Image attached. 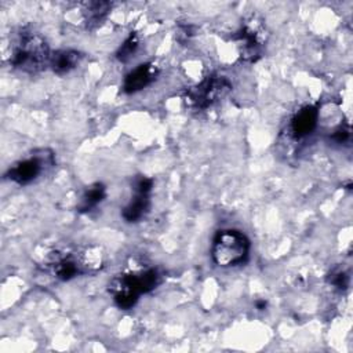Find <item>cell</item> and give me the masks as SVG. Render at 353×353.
<instances>
[{"instance_id": "8992f818", "label": "cell", "mask_w": 353, "mask_h": 353, "mask_svg": "<svg viewBox=\"0 0 353 353\" xmlns=\"http://www.w3.org/2000/svg\"><path fill=\"white\" fill-rule=\"evenodd\" d=\"M153 181L148 176H138L134 182V196L123 208L121 216L125 222H138L145 216L150 204V192H152Z\"/></svg>"}, {"instance_id": "6da1fadb", "label": "cell", "mask_w": 353, "mask_h": 353, "mask_svg": "<svg viewBox=\"0 0 353 353\" xmlns=\"http://www.w3.org/2000/svg\"><path fill=\"white\" fill-rule=\"evenodd\" d=\"M51 51L44 37L30 28H22L15 37L10 63L25 73H37L50 68Z\"/></svg>"}, {"instance_id": "9c48e42d", "label": "cell", "mask_w": 353, "mask_h": 353, "mask_svg": "<svg viewBox=\"0 0 353 353\" xmlns=\"http://www.w3.org/2000/svg\"><path fill=\"white\" fill-rule=\"evenodd\" d=\"M159 74V69L152 62H145L134 68L123 81V91L127 94L138 92L150 85Z\"/></svg>"}, {"instance_id": "9a60e30c", "label": "cell", "mask_w": 353, "mask_h": 353, "mask_svg": "<svg viewBox=\"0 0 353 353\" xmlns=\"http://www.w3.org/2000/svg\"><path fill=\"white\" fill-rule=\"evenodd\" d=\"M330 281H331V284L335 285L336 288L345 290V288H347V285H349V276H347V273L343 272V270H336V272H334V273L331 274Z\"/></svg>"}, {"instance_id": "277c9868", "label": "cell", "mask_w": 353, "mask_h": 353, "mask_svg": "<svg viewBox=\"0 0 353 353\" xmlns=\"http://www.w3.org/2000/svg\"><path fill=\"white\" fill-rule=\"evenodd\" d=\"M54 163V153L50 149H39L28 157L14 163L6 172V178L18 185H29L47 172Z\"/></svg>"}, {"instance_id": "30bf717a", "label": "cell", "mask_w": 353, "mask_h": 353, "mask_svg": "<svg viewBox=\"0 0 353 353\" xmlns=\"http://www.w3.org/2000/svg\"><path fill=\"white\" fill-rule=\"evenodd\" d=\"M87 268H88L87 262L77 259L72 254H63V255H55V259L51 261L50 273L61 281H68L84 273Z\"/></svg>"}, {"instance_id": "3957f363", "label": "cell", "mask_w": 353, "mask_h": 353, "mask_svg": "<svg viewBox=\"0 0 353 353\" xmlns=\"http://www.w3.org/2000/svg\"><path fill=\"white\" fill-rule=\"evenodd\" d=\"M251 243L237 229H221L215 233L211 244V258L216 266L232 268L248 259Z\"/></svg>"}, {"instance_id": "2e32d148", "label": "cell", "mask_w": 353, "mask_h": 353, "mask_svg": "<svg viewBox=\"0 0 353 353\" xmlns=\"http://www.w3.org/2000/svg\"><path fill=\"white\" fill-rule=\"evenodd\" d=\"M349 137H350V130H349V127L346 125V127H339V128H336L334 132H332V135H331V138H332V141H335L336 143H343V142H346L347 139H349Z\"/></svg>"}, {"instance_id": "7c38bea8", "label": "cell", "mask_w": 353, "mask_h": 353, "mask_svg": "<svg viewBox=\"0 0 353 353\" xmlns=\"http://www.w3.org/2000/svg\"><path fill=\"white\" fill-rule=\"evenodd\" d=\"M105 197H106L105 185L101 182H95L84 190L77 208L81 212H88V211L94 210L95 207H98L105 200Z\"/></svg>"}, {"instance_id": "7a4b0ae2", "label": "cell", "mask_w": 353, "mask_h": 353, "mask_svg": "<svg viewBox=\"0 0 353 353\" xmlns=\"http://www.w3.org/2000/svg\"><path fill=\"white\" fill-rule=\"evenodd\" d=\"M160 283V274L156 269H142L138 272L124 273L112 280L109 291L117 307L128 310L135 306L142 294L154 290Z\"/></svg>"}, {"instance_id": "52a82bcc", "label": "cell", "mask_w": 353, "mask_h": 353, "mask_svg": "<svg viewBox=\"0 0 353 353\" xmlns=\"http://www.w3.org/2000/svg\"><path fill=\"white\" fill-rule=\"evenodd\" d=\"M236 39L240 44L241 57L245 61H256V58L261 55L263 46V30L261 23L255 19L245 22L237 32Z\"/></svg>"}, {"instance_id": "8fae6325", "label": "cell", "mask_w": 353, "mask_h": 353, "mask_svg": "<svg viewBox=\"0 0 353 353\" xmlns=\"http://www.w3.org/2000/svg\"><path fill=\"white\" fill-rule=\"evenodd\" d=\"M81 61V54L74 50H59L51 54L50 69L59 76L73 70Z\"/></svg>"}, {"instance_id": "5bb4252c", "label": "cell", "mask_w": 353, "mask_h": 353, "mask_svg": "<svg viewBox=\"0 0 353 353\" xmlns=\"http://www.w3.org/2000/svg\"><path fill=\"white\" fill-rule=\"evenodd\" d=\"M139 46V39L137 36V33H130V36L123 41V44L119 47L117 52H116V58L120 62H127L131 59V57L137 52Z\"/></svg>"}, {"instance_id": "5b68a950", "label": "cell", "mask_w": 353, "mask_h": 353, "mask_svg": "<svg viewBox=\"0 0 353 353\" xmlns=\"http://www.w3.org/2000/svg\"><path fill=\"white\" fill-rule=\"evenodd\" d=\"M230 90V83L226 77L211 74L203 79L196 85L188 88L185 94V102L193 109H207L221 98H223Z\"/></svg>"}, {"instance_id": "ba28073f", "label": "cell", "mask_w": 353, "mask_h": 353, "mask_svg": "<svg viewBox=\"0 0 353 353\" xmlns=\"http://www.w3.org/2000/svg\"><path fill=\"white\" fill-rule=\"evenodd\" d=\"M320 112L317 105H305L294 113L290 120L288 132L295 141H301L313 134L317 128Z\"/></svg>"}, {"instance_id": "e0dca14e", "label": "cell", "mask_w": 353, "mask_h": 353, "mask_svg": "<svg viewBox=\"0 0 353 353\" xmlns=\"http://www.w3.org/2000/svg\"><path fill=\"white\" fill-rule=\"evenodd\" d=\"M266 305H268V303H266V301H263V299H262V301H256V302H255V306H256V309H258V310H263V309L266 307Z\"/></svg>"}, {"instance_id": "4fadbf2b", "label": "cell", "mask_w": 353, "mask_h": 353, "mask_svg": "<svg viewBox=\"0 0 353 353\" xmlns=\"http://www.w3.org/2000/svg\"><path fill=\"white\" fill-rule=\"evenodd\" d=\"M110 7H112V4L108 3V1H91V3H87L84 10H83L87 26H95V25L101 23V21L109 12Z\"/></svg>"}]
</instances>
